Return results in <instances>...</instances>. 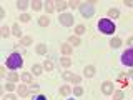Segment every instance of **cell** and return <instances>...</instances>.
I'll use <instances>...</instances> for the list:
<instances>
[{"label": "cell", "mask_w": 133, "mask_h": 100, "mask_svg": "<svg viewBox=\"0 0 133 100\" xmlns=\"http://www.w3.org/2000/svg\"><path fill=\"white\" fill-rule=\"evenodd\" d=\"M22 65H23V58H22L20 53L14 52V53H10V55H8V58H7V67L10 70H17V68H20Z\"/></svg>", "instance_id": "1"}, {"label": "cell", "mask_w": 133, "mask_h": 100, "mask_svg": "<svg viewBox=\"0 0 133 100\" xmlns=\"http://www.w3.org/2000/svg\"><path fill=\"white\" fill-rule=\"evenodd\" d=\"M115 23L111 22V20L108 18H100L98 20V30L102 33H105V35H111V33H115Z\"/></svg>", "instance_id": "2"}, {"label": "cell", "mask_w": 133, "mask_h": 100, "mask_svg": "<svg viewBox=\"0 0 133 100\" xmlns=\"http://www.w3.org/2000/svg\"><path fill=\"white\" fill-rule=\"evenodd\" d=\"M80 14L83 17H87V18H90V17H93L95 14V7L91 2H85V3H80Z\"/></svg>", "instance_id": "3"}, {"label": "cell", "mask_w": 133, "mask_h": 100, "mask_svg": "<svg viewBox=\"0 0 133 100\" xmlns=\"http://www.w3.org/2000/svg\"><path fill=\"white\" fill-rule=\"evenodd\" d=\"M30 93H38V85H30V87H27V85H23V87H18V95H22V97H27V95H30Z\"/></svg>", "instance_id": "4"}, {"label": "cell", "mask_w": 133, "mask_h": 100, "mask_svg": "<svg viewBox=\"0 0 133 100\" xmlns=\"http://www.w3.org/2000/svg\"><path fill=\"white\" fill-rule=\"evenodd\" d=\"M122 64L127 67H133V48H127L122 53Z\"/></svg>", "instance_id": "5"}, {"label": "cell", "mask_w": 133, "mask_h": 100, "mask_svg": "<svg viewBox=\"0 0 133 100\" xmlns=\"http://www.w3.org/2000/svg\"><path fill=\"white\" fill-rule=\"evenodd\" d=\"M58 20H60V23L63 25V27H70V25H73V15L72 14H62Z\"/></svg>", "instance_id": "6"}, {"label": "cell", "mask_w": 133, "mask_h": 100, "mask_svg": "<svg viewBox=\"0 0 133 100\" xmlns=\"http://www.w3.org/2000/svg\"><path fill=\"white\" fill-rule=\"evenodd\" d=\"M62 77H63V80H66V82H72V83H80V75H77V73L65 72V73H62Z\"/></svg>", "instance_id": "7"}, {"label": "cell", "mask_w": 133, "mask_h": 100, "mask_svg": "<svg viewBox=\"0 0 133 100\" xmlns=\"http://www.w3.org/2000/svg\"><path fill=\"white\" fill-rule=\"evenodd\" d=\"M102 92H103L105 95H111V93H113V83H111V82H103Z\"/></svg>", "instance_id": "8"}, {"label": "cell", "mask_w": 133, "mask_h": 100, "mask_svg": "<svg viewBox=\"0 0 133 100\" xmlns=\"http://www.w3.org/2000/svg\"><path fill=\"white\" fill-rule=\"evenodd\" d=\"M83 73H85V77H93L95 75V67L93 65H88V67H85V70H83Z\"/></svg>", "instance_id": "9"}, {"label": "cell", "mask_w": 133, "mask_h": 100, "mask_svg": "<svg viewBox=\"0 0 133 100\" xmlns=\"http://www.w3.org/2000/svg\"><path fill=\"white\" fill-rule=\"evenodd\" d=\"M35 52L38 53V55H45V53H47V45H45V43H38L37 48H35Z\"/></svg>", "instance_id": "10"}, {"label": "cell", "mask_w": 133, "mask_h": 100, "mask_svg": "<svg viewBox=\"0 0 133 100\" xmlns=\"http://www.w3.org/2000/svg\"><path fill=\"white\" fill-rule=\"evenodd\" d=\"M110 47H113V48H118V47H122V39H118V37H113L110 42Z\"/></svg>", "instance_id": "11"}, {"label": "cell", "mask_w": 133, "mask_h": 100, "mask_svg": "<svg viewBox=\"0 0 133 100\" xmlns=\"http://www.w3.org/2000/svg\"><path fill=\"white\" fill-rule=\"evenodd\" d=\"M12 33H14L15 37H20V39H23V37H22L23 33H22V30H20V27H18V25H17V23L14 25V28H12Z\"/></svg>", "instance_id": "12"}, {"label": "cell", "mask_w": 133, "mask_h": 100, "mask_svg": "<svg viewBox=\"0 0 133 100\" xmlns=\"http://www.w3.org/2000/svg\"><path fill=\"white\" fill-rule=\"evenodd\" d=\"M43 68H45V70H48V72H52V70H53V62H52V58H47V60H45Z\"/></svg>", "instance_id": "13"}, {"label": "cell", "mask_w": 133, "mask_h": 100, "mask_svg": "<svg viewBox=\"0 0 133 100\" xmlns=\"http://www.w3.org/2000/svg\"><path fill=\"white\" fill-rule=\"evenodd\" d=\"M48 23H50L48 17H40V18H38V25H40V27H48Z\"/></svg>", "instance_id": "14"}, {"label": "cell", "mask_w": 133, "mask_h": 100, "mask_svg": "<svg viewBox=\"0 0 133 100\" xmlns=\"http://www.w3.org/2000/svg\"><path fill=\"white\" fill-rule=\"evenodd\" d=\"M30 5L33 10H40L42 7H43V2H38V0H33V2H30Z\"/></svg>", "instance_id": "15"}, {"label": "cell", "mask_w": 133, "mask_h": 100, "mask_svg": "<svg viewBox=\"0 0 133 100\" xmlns=\"http://www.w3.org/2000/svg\"><path fill=\"white\" fill-rule=\"evenodd\" d=\"M62 52H63L65 55H70V53H72V47H70V43H62Z\"/></svg>", "instance_id": "16"}, {"label": "cell", "mask_w": 133, "mask_h": 100, "mask_svg": "<svg viewBox=\"0 0 133 100\" xmlns=\"http://www.w3.org/2000/svg\"><path fill=\"white\" fill-rule=\"evenodd\" d=\"M53 8H57L53 2H45V10H47L48 14H52V12H53Z\"/></svg>", "instance_id": "17"}, {"label": "cell", "mask_w": 133, "mask_h": 100, "mask_svg": "<svg viewBox=\"0 0 133 100\" xmlns=\"http://www.w3.org/2000/svg\"><path fill=\"white\" fill-rule=\"evenodd\" d=\"M68 43H72V45H77V47H78V45H80L82 42H80V39H78L77 35H73V37H70V39H68Z\"/></svg>", "instance_id": "18"}, {"label": "cell", "mask_w": 133, "mask_h": 100, "mask_svg": "<svg viewBox=\"0 0 133 100\" xmlns=\"http://www.w3.org/2000/svg\"><path fill=\"white\" fill-rule=\"evenodd\" d=\"M28 5H30V3L25 2V0H18V2H17V7H18L20 10H25V8H27Z\"/></svg>", "instance_id": "19"}, {"label": "cell", "mask_w": 133, "mask_h": 100, "mask_svg": "<svg viewBox=\"0 0 133 100\" xmlns=\"http://www.w3.org/2000/svg\"><path fill=\"white\" fill-rule=\"evenodd\" d=\"M0 32H2V37H3V39L10 37V28H8L7 25H3V27H2V30H0Z\"/></svg>", "instance_id": "20"}, {"label": "cell", "mask_w": 133, "mask_h": 100, "mask_svg": "<svg viewBox=\"0 0 133 100\" xmlns=\"http://www.w3.org/2000/svg\"><path fill=\"white\" fill-rule=\"evenodd\" d=\"M43 70H45V68H43V67H40V65H33V67H32V72L35 73V75H40Z\"/></svg>", "instance_id": "21"}, {"label": "cell", "mask_w": 133, "mask_h": 100, "mask_svg": "<svg viewBox=\"0 0 133 100\" xmlns=\"http://www.w3.org/2000/svg\"><path fill=\"white\" fill-rule=\"evenodd\" d=\"M32 43V37H23L22 40H20V45H23V47H27V45Z\"/></svg>", "instance_id": "22"}, {"label": "cell", "mask_w": 133, "mask_h": 100, "mask_svg": "<svg viewBox=\"0 0 133 100\" xmlns=\"http://www.w3.org/2000/svg\"><path fill=\"white\" fill-rule=\"evenodd\" d=\"M108 15H110L111 18H118V17H120V12L116 10V8H111V10L108 12Z\"/></svg>", "instance_id": "23"}, {"label": "cell", "mask_w": 133, "mask_h": 100, "mask_svg": "<svg viewBox=\"0 0 133 100\" xmlns=\"http://www.w3.org/2000/svg\"><path fill=\"white\" fill-rule=\"evenodd\" d=\"M66 5H68L66 2H57V3H55L57 10H65V8H66Z\"/></svg>", "instance_id": "24"}, {"label": "cell", "mask_w": 133, "mask_h": 100, "mask_svg": "<svg viewBox=\"0 0 133 100\" xmlns=\"http://www.w3.org/2000/svg\"><path fill=\"white\" fill-rule=\"evenodd\" d=\"M75 33H77V35L85 33V27H83V25H77V27H75Z\"/></svg>", "instance_id": "25"}, {"label": "cell", "mask_w": 133, "mask_h": 100, "mask_svg": "<svg viewBox=\"0 0 133 100\" xmlns=\"http://www.w3.org/2000/svg\"><path fill=\"white\" fill-rule=\"evenodd\" d=\"M62 65H63V67H66V68H68V67L72 65V60H70L68 57H63V58H62Z\"/></svg>", "instance_id": "26"}, {"label": "cell", "mask_w": 133, "mask_h": 100, "mask_svg": "<svg viewBox=\"0 0 133 100\" xmlns=\"http://www.w3.org/2000/svg\"><path fill=\"white\" fill-rule=\"evenodd\" d=\"M22 80H23L25 83H30V82H32V75H30V73H23V75H22Z\"/></svg>", "instance_id": "27"}, {"label": "cell", "mask_w": 133, "mask_h": 100, "mask_svg": "<svg viewBox=\"0 0 133 100\" xmlns=\"http://www.w3.org/2000/svg\"><path fill=\"white\" fill-rule=\"evenodd\" d=\"M33 100H48V98H47V95H43V93H35L33 95Z\"/></svg>", "instance_id": "28"}, {"label": "cell", "mask_w": 133, "mask_h": 100, "mask_svg": "<svg viewBox=\"0 0 133 100\" xmlns=\"http://www.w3.org/2000/svg\"><path fill=\"white\" fill-rule=\"evenodd\" d=\"M20 20L25 22V23H28V22H30V15H28V14H22V15H20Z\"/></svg>", "instance_id": "29"}, {"label": "cell", "mask_w": 133, "mask_h": 100, "mask_svg": "<svg viewBox=\"0 0 133 100\" xmlns=\"http://www.w3.org/2000/svg\"><path fill=\"white\" fill-rule=\"evenodd\" d=\"M60 93H62V95H68V93H70V87H68V85L62 87V89H60Z\"/></svg>", "instance_id": "30"}, {"label": "cell", "mask_w": 133, "mask_h": 100, "mask_svg": "<svg viewBox=\"0 0 133 100\" xmlns=\"http://www.w3.org/2000/svg\"><path fill=\"white\" fill-rule=\"evenodd\" d=\"M8 80H10V82H17V80H18V75H17V73H8Z\"/></svg>", "instance_id": "31"}, {"label": "cell", "mask_w": 133, "mask_h": 100, "mask_svg": "<svg viewBox=\"0 0 133 100\" xmlns=\"http://www.w3.org/2000/svg\"><path fill=\"white\" fill-rule=\"evenodd\" d=\"M113 97H115V100H122V98H123V92H122V90L115 92V93H113Z\"/></svg>", "instance_id": "32"}, {"label": "cell", "mask_w": 133, "mask_h": 100, "mask_svg": "<svg viewBox=\"0 0 133 100\" xmlns=\"http://www.w3.org/2000/svg\"><path fill=\"white\" fill-rule=\"evenodd\" d=\"M73 92H75V95H83V89H82V87H75Z\"/></svg>", "instance_id": "33"}, {"label": "cell", "mask_w": 133, "mask_h": 100, "mask_svg": "<svg viewBox=\"0 0 133 100\" xmlns=\"http://www.w3.org/2000/svg\"><path fill=\"white\" fill-rule=\"evenodd\" d=\"M5 89H7L8 92H12V90H14V89H15V85H14V82H8V83H7V85H5Z\"/></svg>", "instance_id": "34"}, {"label": "cell", "mask_w": 133, "mask_h": 100, "mask_svg": "<svg viewBox=\"0 0 133 100\" xmlns=\"http://www.w3.org/2000/svg\"><path fill=\"white\" fill-rule=\"evenodd\" d=\"M3 100H17V97H15V95H12V93H8V95L3 97Z\"/></svg>", "instance_id": "35"}, {"label": "cell", "mask_w": 133, "mask_h": 100, "mask_svg": "<svg viewBox=\"0 0 133 100\" xmlns=\"http://www.w3.org/2000/svg\"><path fill=\"white\" fill-rule=\"evenodd\" d=\"M127 43H128V47H131V48H133V37H130V39H128Z\"/></svg>", "instance_id": "36"}, {"label": "cell", "mask_w": 133, "mask_h": 100, "mask_svg": "<svg viewBox=\"0 0 133 100\" xmlns=\"http://www.w3.org/2000/svg\"><path fill=\"white\" fill-rule=\"evenodd\" d=\"M125 3H127L128 7H133V2H131V0H127V2H125Z\"/></svg>", "instance_id": "37"}, {"label": "cell", "mask_w": 133, "mask_h": 100, "mask_svg": "<svg viewBox=\"0 0 133 100\" xmlns=\"http://www.w3.org/2000/svg\"><path fill=\"white\" fill-rule=\"evenodd\" d=\"M128 75H130V77L133 78V67H131V70H130V72H128Z\"/></svg>", "instance_id": "38"}, {"label": "cell", "mask_w": 133, "mask_h": 100, "mask_svg": "<svg viewBox=\"0 0 133 100\" xmlns=\"http://www.w3.org/2000/svg\"><path fill=\"white\" fill-rule=\"evenodd\" d=\"M68 100H73V98H68Z\"/></svg>", "instance_id": "39"}]
</instances>
